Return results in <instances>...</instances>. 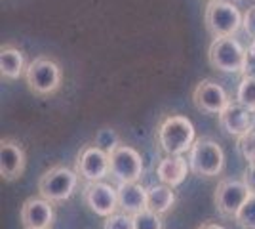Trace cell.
I'll list each match as a JSON object with an SVG mask.
<instances>
[{
  "instance_id": "11",
  "label": "cell",
  "mask_w": 255,
  "mask_h": 229,
  "mask_svg": "<svg viewBox=\"0 0 255 229\" xmlns=\"http://www.w3.org/2000/svg\"><path fill=\"white\" fill-rule=\"evenodd\" d=\"M84 203L94 214L101 218H109L117 214L118 210V193L113 186L105 182L86 184L84 187Z\"/></svg>"
},
{
  "instance_id": "14",
  "label": "cell",
  "mask_w": 255,
  "mask_h": 229,
  "mask_svg": "<svg viewBox=\"0 0 255 229\" xmlns=\"http://www.w3.org/2000/svg\"><path fill=\"white\" fill-rule=\"evenodd\" d=\"M217 117H219V126L227 136L240 138L250 130H254V113L238 101H231L227 109L221 111Z\"/></svg>"
},
{
  "instance_id": "4",
  "label": "cell",
  "mask_w": 255,
  "mask_h": 229,
  "mask_svg": "<svg viewBox=\"0 0 255 229\" xmlns=\"http://www.w3.org/2000/svg\"><path fill=\"white\" fill-rule=\"evenodd\" d=\"M246 48L238 42L234 36H221L213 38L208 50V59L210 65L221 73L229 75H238L246 71Z\"/></svg>"
},
{
  "instance_id": "5",
  "label": "cell",
  "mask_w": 255,
  "mask_h": 229,
  "mask_svg": "<svg viewBox=\"0 0 255 229\" xmlns=\"http://www.w3.org/2000/svg\"><path fill=\"white\" fill-rule=\"evenodd\" d=\"M191 172L202 178L221 176L225 168V151L212 138H198L189 151Z\"/></svg>"
},
{
  "instance_id": "10",
  "label": "cell",
  "mask_w": 255,
  "mask_h": 229,
  "mask_svg": "<svg viewBox=\"0 0 255 229\" xmlns=\"http://www.w3.org/2000/svg\"><path fill=\"white\" fill-rule=\"evenodd\" d=\"M192 103L206 115H219L221 111L227 109L231 98L221 84H217L212 78H204L192 90Z\"/></svg>"
},
{
  "instance_id": "9",
  "label": "cell",
  "mask_w": 255,
  "mask_h": 229,
  "mask_svg": "<svg viewBox=\"0 0 255 229\" xmlns=\"http://www.w3.org/2000/svg\"><path fill=\"white\" fill-rule=\"evenodd\" d=\"M111 159V176L118 184L139 182L143 176V159L137 149L131 145L120 143L115 151L109 155Z\"/></svg>"
},
{
  "instance_id": "24",
  "label": "cell",
  "mask_w": 255,
  "mask_h": 229,
  "mask_svg": "<svg viewBox=\"0 0 255 229\" xmlns=\"http://www.w3.org/2000/svg\"><path fill=\"white\" fill-rule=\"evenodd\" d=\"M103 229H133V216L126 212H117L105 218Z\"/></svg>"
},
{
  "instance_id": "12",
  "label": "cell",
  "mask_w": 255,
  "mask_h": 229,
  "mask_svg": "<svg viewBox=\"0 0 255 229\" xmlns=\"http://www.w3.org/2000/svg\"><path fill=\"white\" fill-rule=\"evenodd\" d=\"M27 155L23 145L13 138H2L0 140V176L6 182L19 180L25 172Z\"/></svg>"
},
{
  "instance_id": "28",
  "label": "cell",
  "mask_w": 255,
  "mask_h": 229,
  "mask_svg": "<svg viewBox=\"0 0 255 229\" xmlns=\"http://www.w3.org/2000/svg\"><path fill=\"white\" fill-rule=\"evenodd\" d=\"M196 229H227V228H223V226L217 224V222H204V224H200Z\"/></svg>"
},
{
  "instance_id": "3",
  "label": "cell",
  "mask_w": 255,
  "mask_h": 229,
  "mask_svg": "<svg viewBox=\"0 0 255 229\" xmlns=\"http://www.w3.org/2000/svg\"><path fill=\"white\" fill-rule=\"evenodd\" d=\"M204 21L213 38H221L238 33L244 25V15L240 13L238 6L229 0H210L204 10Z\"/></svg>"
},
{
  "instance_id": "15",
  "label": "cell",
  "mask_w": 255,
  "mask_h": 229,
  "mask_svg": "<svg viewBox=\"0 0 255 229\" xmlns=\"http://www.w3.org/2000/svg\"><path fill=\"white\" fill-rule=\"evenodd\" d=\"M189 172H191V164H189V159H185L183 155H166L156 164V176L160 184H166L173 189L187 180Z\"/></svg>"
},
{
  "instance_id": "13",
  "label": "cell",
  "mask_w": 255,
  "mask_h": 229,
  "mask_svg": "<svg viewBox=\"0 0 255 229\" xmlns=\"http://www.w3.org/2000/svg\"><path fill=\"white\" fill-rule=\"evenodd\" d=\"M55 220L53 203L44 197H29L21 207V224L25 229H50Z\"/></svg>"
},
{
  "instance_id": "1",
  "label": "cell",
  "mask_w": 255,
  "mask_h": 229,
  "mask_svg": "<svg viewBox=\"0 0 255 229\" xmlns=\"http://www.w3.org/2000/svg\"><path fill=\"white\" fill-rule=\"evenodd\" d=\"M154 140L164 155H185L191 151L196 138V130L191 119L183 115H164L156 124Z\"/></svg>"
},
{
  "instance_id": "7",
  "label": "cell",
  "mask_w": 255,
  "mask_h": 229,
  "mask_svg": "<svg viewBox=\"0 0 255 229\" xmlns=\"http://www.w3.org/2000/svg\"><path fill=\"white\" fill-rule=\"evenodd\" d=\"M75 170L78 178L86 184L103 182L111 174V159L96 143H86L78 151L75 161Z\"/></svg>"
},
{
  "instance_id": "25",
  "label": "cell",
  "mask_w": 255,
  "mask_h": 229,
  "mask_svg": "<svg viewBox=\"0 0 255 229\" xmlns=\"http://www.w3.org/2000/svg\"><path fill=\"white\" fill-rule=\"evenodd\" d=\"M242 27H244L246 34L252 40H255V4L252 8H248V11L244 13V25Z\"/></svg>"
},
{
  "instance_id": "26",
  "label": "cell",
  "mask_w": 255,
  "mask_h": 229,
  "mask_svg": "<svg viewBox=\"0 0 255 229\" xmlns=\"http://www.w3.org/2000/svg\"><path fill=\"white\" fill-rule=\"evenodd\" d=\"M244 75L255 76V40L252 42V46L248 48V55H246V71Z\"/></svg>"
},
{
  "instance_id": "23",
  "label": "cell",
  "mask_w": 255,
  "mask_h": 229,
  "mask_svg": "<svg viewBox=\"0 0 255 229\" xmlns=\"http://www.w3.org/2000/svg\"><path fill=\"white\" fill-rule=\"evenodd\" d=\"M238 151L246 159V163L255 164V130H250L238 138Z\"/></svg>"
},
{
  "instance_id": "19",
  "label": "cell",
  "mask_w": 255,
  "mask_h": 229,
  "mask_svg": "<svg viewBox=\"0 0 255 229\" xmlns=\"http://www.w3.org/2000/svg\"><path fill=\"white\" fill-rule=\"evenodd\" d=\"M236 101L242 103L244 107H248L252 113H255V76H242V80L238 84V90H236Z\"/></svg>"
},
{
  "instance_id": "27",
  "label": "cell",
  "mask_w": 255,
  "mask_h": 229,
  "mask_svg": "<svg viewBox=\"0 0 255 229\" xmlns=\"http://www.w3.org/2000/svg\"><path fill=\"white\" fill-rule=\"evenodd\" d=\"M244 184L248 186L250 193L255 195V164H248V168L244 172Z\"/></svg>"
},
{
  "instance_id": "18",
  "label": "cell",
  "mask_w": 255,
  "mask_h": 229,
  "mask_svg": "<svg viewBox=\"0 0 255 229\" xmlns=\"http://www.w3.org/2000/svg\"><path fill=\"white\" fill-rule=\"evenodd\" d=\"M175 201H177V197H175L173 187L166 186V184L147 187V208L160 216L168 214L171 208L175 207Z\"/></svg>"
},
{
  "instance_id": "2",
  "label": "cell",
  "mask_w": 255,
  "mask_h": 229,
  "mask_svg": "<svg viewBox=\"0 0 255 229\" xmlns=\"http://www.w3.org/2000/svg\"><path fill=\"white\" fill-rule=\"evenodd\" d=\"M25 82L34 96L46 98V96L55 94L61 88L63 73L55 59L48 57V55H40V57H34L27 65Z\"/></svg>"
},
{
  "instance_id": "6",
  "label": "cell",
  "mask_w": 255,
  "mask_h": 229,
  "mask_svg": "<svg viewBox=\"0 0 255 229\" xmlns=\"http://www.w3.org/2000/svg\"><path fill=\"white\" fill-rule=\"evenodd\" d=\"M78 174L63 164H55L50 170H46L38 180V193L40 197L52 203H63L71 199L78 186Z\"/></svg>"
},
{
  "instance_id": "8",
  "label": "cell",
  "mask_w": 255,
  "mask_h": 229,
  "mask_svg": "<svg viewBox=\"0 0 255 229\" xmlns=\"http://www.w3.org/2000/svg\"><path fill=\"white\" fill-rule=\"evenodd\" d=\"M252 197L244 180H233V178H223L217 187H215V195L213 203L217 212L225 218H233L238 214V210L242 208L246 201Z\"/></svg>"
},
{
  "instance_id": "29",
  "label": "cell",
  "mask_w": 255,
  "mask_h": 229,
  "mask_svg": "<svg viewBox=\"0 0 255 229\" xmlns=\"http://www.w3.org/2000/svg\"><path fill=\"white\" fill-rule=\"evenodd\" d=\"M254 130H255V117H254Z\"/></svg>"
},
{
  "instance_id": "21",
  "label": "cell",
  "mask_w": 255,
  "mask_h": 229,
  "mask_svg": "<svg viewBox=\"0 0 255 229\" xmlns=\"http://www.w3.org/2000/svg\"><path fill=\"white\" fill-rule=\"evenodd\" d=\"M133 229H164V220L152 210H143L133 216Z\"/></svg>"
},
{
  "instance_id": "22",
  "label": "cell",
  "mask_w": 255,
  "mask_h": 229,
  "mask_svg": "<svg viewBox=\"0 0 255 229\" xmlns=\"http://www.w3.org/2000/svg\"><path fill=\"white\" fill-rule=\"evenodd\" d=\"M97 147H101L105 153H111L117 149L118 145H120V136L117 134V130H113V128H101V130L96 134V142H94Z\"/></svg>"
},
{
  "instance_id": "16",
  "label": "cell",
  "mask_w": 255,
  "mask_h": 229,
  "mask_svg": "<svg viewBox=\"0 0 255 229\" xmlns=\"http://www.w3.org/2000/svg\"><path fill=\"white\" fill-rule=\"evenodd\" d=\"M118 208L126 214L135 216L139 212L147 210V187H143L139 182L129 184H118Z\"/></svg>"
},
{
  "instance_id": "17",
  "label": "cell",
  "mask_w": 255,
  "mask_h": 229,
  "mask_svg": "<svg viewBox=\"0 0 255 229\" xmlns=\"http://www.w3.org/2000/svg\"><path fill=\"white\" fill-rule=\"evenodd\" d=\"M27 63L25 54L13 44H4L0 48V75L4 80H17L19 76H25Z\"/></svg>"
},
{
  "instance_id": "20",
  "label": "cell",
  "mask_w": 255,
  "mask_h": 229,
  "mask_svg": "<svg viewBox=\"0 0 255 229\" xmlns=\"http://www.w3.org/2000/svg\"><path fill=\"white\" fill-rule=\"evenodd\" d=\"M234 222L240 229H255V195L246 201L238 214L234 216Z\"/></svg>"
}]
</instances>
